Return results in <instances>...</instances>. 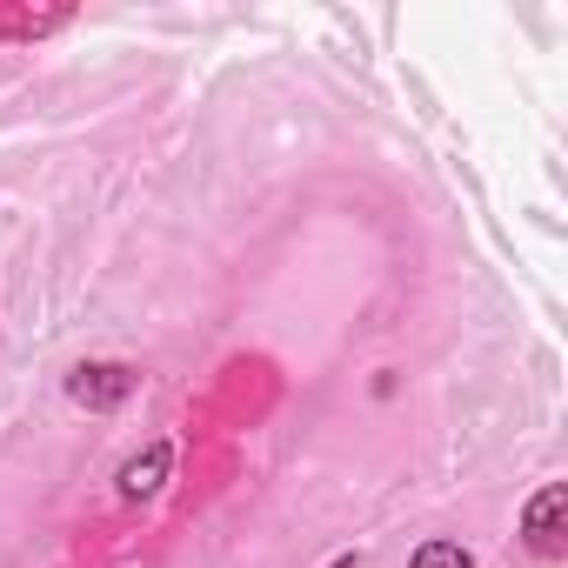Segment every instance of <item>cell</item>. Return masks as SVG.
<instances>
[{
    "instance_id": "1",
    "label": "cell",
    "mask_w": 568,
    "mask_h": 568,
    "mask_svg": "<svg viewBox=\"0 0 568 568\" xmlns=\"http://www.w3.org/2000/svg\"><path fill=\"white\" fill-rule=\"evenodd\" d=\"M561 515H568V488H561V481H541V488L528 495V508H521V541H528V555L555 561V555L568 548Z\"/></svg>"
},
{
    "instance_id": "2",
    "label": "cell",
    "mask_w": 568,
    "mask_h": 568,
    "mask_svg": "<svg viewBox=\"0 0 568 568\" xmlns=\"http://www.w3.org/2000/svg\"><path fill=\"white\" fill-rule=\"evenodd\" d=\"M134 368L128 362H81L74 375H68V395L81 402V408H121L128 395H134Z\"/></svg>"
},
{
    "instance_id": "3",
    "label": "cell",
    "mask_w": 568,
    "mask_h": 568,
    "mask_svg": "<svg viewBox=\"0 0 568 568\" xmlns=\"http://www.w3.org/2000/svg\"><path fill=\"white\" fill-rule=\"evenodd\" d=\"M168 475H174V442H148L141 455L121 462L114 488H121V501H154V495L168 488Z\"/></svg>"
},
{
    "instance_id": "4",
    "label": "cell",
    "mask_w": 568,
    "mask_h": 568,
    "mask_svg": "<svg viewBox=\"0 0 568 568\" xmlns=\"http://www.w3.org/2000/svg\"><path fill=\"white\" fill-rule=\"evenodd\" d=\"M408 568H475V555H468L462 541H448V535H435V541H422V548L408 555Z\"/></svg>"
},
{
    "instance_id": "5",
    "label": "cell",
    "mask_w": 568,
    "mask_h": 568,
    "mask_svg": "<svg viewBox=\"0 0 568 568\" xmlns=\"http://www.w3.org/2000/svg\"><path fill=\"white\" fill-rule=\"evenodd\" d=\"M68 14H0V34H48V28H61Z\"/></svg>"
},
{
    "instance_id": "6",
    "label": "cell",
    "mask_w": 568,
    "mask_h": 568,
    "mask_svg": "<svg viewBox=\"0 0 568 568\" xmlns=\"http://www.w3.org/2000/svg\"><path fill=\"white\" fill-rule=\"evenodd\" d=\"M335 568H355V555H342V561H335Z\"/></svg>"
}]
</instances>
